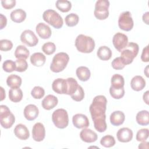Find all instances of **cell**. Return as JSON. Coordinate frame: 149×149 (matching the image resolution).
Listing matches in <instances>:
<instances>
[{"label": "cell", "instance_id": "1", "mask_svg": "<svg viewBox=\"0 0 149 149\" xmlns=\"http://www.w3.org/2000/svg\"><path fill=\"white\" fill-rule=\"evenodd\" d=\"M107 104V100L104 95H97L94 98L89 108L93 120L99 118H106Z\"/></svg>", "mask_w": 149, "mask_h": 149}, {"label": "cell", "instance_id": "2", "mask_svg": "<svg viewBox=\"0 0 149 149\" xmlns=\"http://www.w3.org/2000/svg\"><path fill=\"white\" fill-rule=\"evenodd\" d=\"M77 49L82 53H90L95 48V42L93 38L84 34H79L75 40Z\"/></svg>", "mask_w": 149, "mask_h": 149}, {"label": "cell", "instance_id": "3", "mask_svg": "<svg viewBox=\"0 0 149 149\" xmlns=\"http://www.w3.org/2000/svg\"><path fill=\"white\" fill-rule=\"evenodd\" d=\"M69 60V55L65 52H59L56 54L52 59L50 65V69L55 73H58L66 67Z\"/></svg>", "mask_w": 149, "mask_h": 149}, {"label": "cell", "instance_id": "4", "mask_svg": "<svg viewBox=\"0 0 149 149\" xmlns=\"http://www.w3.org/2000/svg\"><path fill=\"white\" fill-rule=\"evenodd\" d=\"M139 50V45L137 43L130 42L120 52V57L125 65L130 64L134 58L137 55Z\"/></svg>", "mask_w": 149, "mask_h": 149}, {"label": "cell", "instance_id": "5", "mask_svg": "<svg viewBox=\"0 0 149 149\" xmlns=\"http://www.w3.org/2000/svg\"><path fill=\"white\" fill-rule=\"evenodd\" d=\"M42 18L45 22L54 28L61 29L63 24L62 16L53 9H47L42 14Z\"/></svg>", "mask_w": 149, "mask_h": 149}, {"label": "cell", "instance_id": "6", "mask_svg": "<svg viewBox=\"0 0 149 149\" xmlns=\"http://www.w3.org/2000/svg\"><path fill=\"white\" fill-rule=\"evenodd\" d=\"M52 120L56 127L64 129L69 123V117L67 111L62 108L56 109L52 115Z\"/></svg>", "mask_w": 149, "mask_h": 149}, {"label": "cell", "instance_id": "7", "mask_svg": "<svg viewBox=\"0 0 149 149\" xmlns=\"http://www.w3.org/2000/svg\"><path fill=\"white\" fill-rule=\"evenodd\" d=\"M15 121L14 115L10 112L9 108L5 105L0 106V123L5 129H9L12 126Z\"/></svg>", "mask_w": 149, "mask_h": 149}, {"label": "cell", "instance_id": "8", "mask_svg": "<svg viewBox=\"0 0 149 149\" xmlns=\"http://www.w3.org/2000/svg\"><path fill=\"white\" fill-rule=\"evenodd\" d=\"M109 2L108 0H98L95 4L94 14L99 20H104L109 16L108 8Z\"/></svg>", "mask_w": 149, "mask_h": 149}, {"label": "cell", "instance_id": "9", "mask_svg": "<svg viewBox=\"0 0 149 149\" xmlns=\"http://www.w3.org/2000/svg\"><path fill=\"white\" fill-rule=\"evenodd\" d=\"M133 24V20L130 12L125 11L121 13L118 19V25L120 29L126 31H130Z\"/></svg>", "mask_w": 149, "mask_h": 149}, {"label": "cell", "instance_id": "10", "mask_svg": "<svg viewBox=\"0 0 149 149\" xmlns=\"http://www.w3.org/2000/svg\"><path fill=\"white\" fill-rule=\"evenodd\" d=\"M112 43L114 47L118 51L121 52L127 45L128 37L123 33H116L113 37Z\"/></svg>", "mask_w": 149, "mask_h": 149}, {"label": "cell", "instance_id": "11", "mask_svg": "<svg viewBox=\"0 0 149 149\" xmlns=\"http://www.w3.org/2000/svg\"><path fill=\"white\" fill-rule=\"evenodd\" d=\"M21 41L29 47H34L38 44V39L34 33L30 30H26L20 36Z\"/></svg>", "mask_w": 149, "mask_h": 149}, {"label": "cell", "instance_id": "12", "mask_svg": "<svg viewBox=\"0 0 149 149\" xmlns=\"http://www.w3.org/2000/svg\"><path fill=\"white\" fill-rule=\"evenodd\" d=\"M45 136V127L40 122L36 123L33 127L32 129V137L36 141H42Z\"/></svg>", "mask_w": 149, "mask_h": 149}, {"label": "cell", "instance_id": "13", "mask_svg": "<svg viewBox=\"0 0 149 149\" xmlns=\"http://www.w3.org/2000/svg\"><path fill=\"white\" fill-rule=\"evenodd\" d=\"M73 125L78 129L86 128L89 126V120L86 115L82 113H77L72 118Z\"/></svg>", "mask_w": 149, "mask_h": 149}, {"label": "cell", "instance_id": "14", "mask_svg": "<svg viewBox=\"0 0 149 149\" xmlns=\"http://www.w3.org/2000/svg\"><path fill=\"white\" fill-rule=\"evenodd\" d=\"M52 90L58 94H66L67 91L66 79L58 78L54 80L52 84Z\"/></svg>", "mask_w": 149, "mask_h": 149}, {"label": "cell", "instance_id": "15", "mask_svg": "<svg viewBox=\"0 0 149 149\" xmlns=\"http://www.w3.org/2000/svg\"><path fill=\"white\" fill-rule=\"evenodd\" d=\"M133 132L128 127H122L118 131L116 136L120 142L127 143L132 140L133 138Z\"/></svg>", "mask_w": 149, "mask_h": 149}, {"label": "cell", "instance_id": "16", "mask_svg": "<svg viewBox=\"0 0 149 149\" xmlns=\"http://www.w3.org/2000/svg\"><path fill=\"white\" fill-rule=\"evenodd\" d=\"M80 137L82 141L86 143H93L97 140V133L90 129L83 128L80 133Z\"/></svg>", "mask_w": 149, "mask_h": 149}, {"label": "cell", "instance_id": "17", "mask_svg": "<svg viewBox=\"0 0 149 149\" xmlns=\"http://www.w3.org/2000/svg\"><path fill=\"white\" fill-rule=\"evenodd\" d=\"M24 116L28 120H33L38 115L39 111L36 105L29 104L24 109Z\"/></svg>", "mask_w": 149, "mask_h": 149}, {"label": "cell", "instance_id": "18", "mask_svg": "<svg viewBox=\"0 0 149 149\" xmlns=\"http://www.w3.org/2000/svg\"><path fill=\"white\" fill-rule=\"evenodd\" d=\"M38 35L43 39L49 38L52 34L50 27L44 23H39L36 28Z\"/></svg>", "mask_w": 149, "mask_h": 149}, {"label": "cell", "instance_id": "19", "mask_svg": "<svg viewBox=\"0 0 149 149\" xmlns=\"http://www.w3.org/2000/svg\"><path fill=\"white\" fill-rule=\"evenodd\" d=\"M15 135L20 140H27L29 136L30 133L27 127L23 124H18L14 129Z\"/></svg>", "mask_w": 149, "mask_h": 149}, {"label": "cell", "instance_id": "20", "mask_svg": "<svg viewBox=\"0 0 149 149\" xmlns=\"http://www.w3.org/2000/svg\"><path fill=\"white\" fill-rule=\"evenodd\" d=\"M58 102V100L56 97L52 94H49L42 100L41 105L44 109L50 110L56 107Z\"/></svg>", "mask_w": 149, "mask_h": 149}, {"label": "cell", "instance_id": "21", "mask_svg": "<svg viewBox=\"0 0 149 149\" xmlns=\"http://www.w3.org/2000/svg\"><path fill=\"white\" fill-rule=\"evenodd\" d=\"M132 88L136 91L142 90L146 86V81L141 76H135L130 81Z\"/></svg>", "mask_w": 149, "mask_h": 149}, {"label": "cell", "instance_id": "22", "mask_svg": "<svg viewBox=\"0 0 149 149\" xmlns=\"http://www.w3.org/2000/svg\"><path fill=\"white\" fill-rule=\"evenodd\" d=\"M125 119V116L123 112L116 111L113 112L110 115V122L113 126H119L122 125Z\"/></svg>", "mask_w": 149, "mask_h": 149}, {"label": "cell", "instance_id": "23", "mask_svg": "<svg viewBox=\"0 0 149 149\" xmlns=\"http://www.w3.org/2000/svg\"><path fill=\"white\" fill-rule=\"evenodd\" d=\"M45 61V56L41 52H35L30 56V62L35 66L40 67L44 65Z\"/></svg>", "mask_w": 149, "mask_h": 149}, {"label": "cell", "instance_id": "24", "mask_svg": "<svg viewBox=\"0 0 149 149\" xmlns=\"http://www.w3.org/2000/svg\"><path fill=\"white\" fill-rule=\"evenodd\" d=\"M26 17V12L22 9H16L10 13V19L15 23H21Z\"/></svg>", "mask_w": 149, "mask_h": 149}, {"label": "cell", "instance_id": "25", "mask_svg": "<svg viewBox=\"0 0 149 149\" xmlns=\"http://www.w3.org/2000/svg\"><path fill=\"white\" fill-rule=\"evenodd\" d=\"M76 73L79 79L82 81H87L91 76L89 69L86 66H80L77 68Z\"/></svg>", "mask_w": 149, "mask_h": 149}, {"label": "cell", "instance_id": "26", "mask_svg": "<svg viewBox=\"0 0 149 149\" xmlns=\"http://www.w3.org/2000/svg\"><path fill=\"white\" fill-rule=\"evenodd\" d=\"M112 51L107 46L100 47L97 52L98 57L102 61H108L112 56Z\"/></svg>", "mask_w": 149, "mask_h": 149}, {"label": "cell", "instance_id": "27", "mask_svg": "<svg viewBox=\"0 0 149 149\" xmlns=\"http://www.w3.org/2000/svg\"><path fill=\"white\" fill-rule=\"evenodd\" d=\"M9 98L13 102L20 101L23 98L22 90L19 87L10 88L9 91Z\"/></svg>", "mask_w": 149, "mask_h": 149}, {"label": "cell", "instance_id": "28", "mask_svg": "<svg viewBox=\"0 0 149 149\" xmlns=\"http://www.w3.org/2000/svg\"><path fill=\"white\" fill-rule=\"evenodd\" d=\"M136 122L141 126H146L149 123V114L148 111L143 110L139 112L136 116Z\"/></svg>", "mask_w": 149, "mask_h": 149}, {"label": "cell", "instance_id": "29", "mask_svg": "<svg viewBox=\"0 0 149 149\" xmlns=\"http://www.w3.org/2000/svg\"><path fill=\"white\" fill-rule=\"evenodd\" d=\"M6 84L11 88L20 87L22 84V79L17 75L10 74L7 77Z\"/></svg>", "mask_w": 149, "mask_h": 149}, {"label": "cell", "instance_id": "30", "mask_svg": "<svg viewBox=\"0 0 149 149\" xmlns=\"http://www.w3.org/2000/svg\"><path fill=\"white\" fill-rule=\"evenodd\" d=\"M30 55L29 49L24 45H20L17 47L15 52V56L17 59H26Z\"/></svg>", "mask_w": 149, "mask_h": 149}, {"label": "cell", "instance_id": "31", "mask_svg": "<svg viewBox=\"0 0 149 149\" xmlns=\"http://www.w3.org/2000/svg\"><path fill=\"white\" fill-rule=\"evenodd\" d=\"M66 82H67V91L66 94L72 95L77 90L79 84L77 83V81L76 80V79L72 77H68V79H66Z\"/></svg>", "mask_w": 149, "mask_h": 149}, {"label": "cell", "instance_id": "32", "mask_svg": "<svg viewBox=\"0 0 149 149\" xmlns=\"http://www.w3.org/2000/svg\"><path fill=\"white\" fill-rule=\"evenodd\" d=\"M111 87L116 88H122L125 84V80L123 77L119 74H115L112 76L111 80Z\"/></svg>", "mask_w": 149, "mask_h": 149}, {"label": "cell", "instance_id": "33", "mask_svg": "<svg viewBox=\"0 0 149 149\" xmlns=\"http://www.w3.org/2000/svg\"><path fill=\"white\" fill-rule=\"evenodd\" d=\"M55 6L60 11L68 12L72 8V3L68 0H58L55 3Z\"/></svg>", "mask_w": 149, "mask_h": 149}, {"label": "cell", "instance_id": "34", "mask_svg": "<svg viewBox=\"0 0 149 149\" xmlns=\"http://www.w3.org/2000/svg\"><path fill=\"white\" fill-rule=\"evenodd\" d=\"M79 20V16L74 13H71L68 15L65 19L66 24L69 27H73L78 23Z\"/></svg>", "mask_w": 149, "mask_h": 149}, {"label": "cell", "instance_id": "35", "mask_svg": "<svg viewBox=\"0 0 149 149\" xmlns=\"http://www.w3.org/2000/svg\"><path fill=\"white\" fill-rule=\"evenodd\" d=\"M106 118H99L93 120L95 129L99 132H104L106 130L107 126L105 121Z\"/></svg>", "mask_w": 149, "mask_h": 149}, {"label": "cell", "instance_id": "36", "mask_svg": "<svg viewBox=\"0 0 149 149\" xmlns=\"http://www.w3.org/2000/svg\"><path fill=\"white\" fill-rule=\"evenodd\" d=\"M101 144L107 148L113 147L115 144V140L114 137L111 135H106L102 137L100 140Z\"/></svg>", "mask_w": 149, "mask_h": 149}, {"label": "cell", "instance_id": "37", "mask_svg": "<svg viewBox=\"0 0 149 149\" xmlns=\"http://www.w3.org/2000/svg\"><path fill=\"white\" fill-rule=\"evenodd\" d=\"M109 93L112 98L115 99H120L124 96L125 90L123 87L116 88L111 86L109 88Z\"/></svg>", "mask_w": 149, "mask_h": 149}, {"label": "cell", "instance_id": "38", "mask_svg": "<svg viewBox=\"0 0 149 149\" xmlns=\"http://www.w3.org/2000/svg\"><path fill=\"white\" fill-rule=\"evenodd\" d=\"M42 51L47 55H51L56 51V46L52 42H47L42 46Z\"/></svg>", "mask_w": 149, "mask_h": 149}, {"label": "cell", "instance_id": "39", "mask_svg": "<svg viewBox=\"0 0 149 149\" xmlns=\"http://www.w3.org/2000/svg\"><path fill=\"white\" fill-rule=\"evenodd\" d=\"M16 70L19 72H23L26 71L28 68V64L26 59H17L15 61Z\"/></svg>", "mask_w": 149, "mask_h": 149}, {"label": "cell", "instance_id": "40", "mask_svg": "<svg viewBox=\"0 0 149 149\" xmlns=\"http://www.w3.org/2000/svg\"><path fill=\"white\" fill-rule=\"evenodd\" d=\"M32 97L35 99H41L45 94L44 88L40 86H35L31 91Z\"/></svg>", "mask_w": 149, "mask_h": 149}, {"label": "cell", "instance_id": "41", "mask_svg": "<svg viewBox=\"0 0 149 149\" xmlns=\"http://www.w3.org/2000/svg\"><path fill=\"white\" fill-rule=\"evenodd\" d=\"M2 68L6 72H12L16 70V63L12 60H6L2 64Z\"/></svg>", "mask_w": 149, "mask_h": 149}, {"label": "cell", "instance_id": "42", "mask_svg": "<svg viewBox=\"0 0 149 149\" xmlns=\"http://www.w3.org/2000/svg\"><path fill=\"white\" fill-rule=\"evenodd\" d=\"M149 132L148 129H141L136 134V140L138 141H144L148 137Z\"/></svg>", "mask_w": 149, "mask_h": 149}, {"label": "cell", "instance_id": "43", "mask_svg": "<svg viewBox=\"0 0 149 149\" xmlns=\"http://www.w3.org/2000/svg\"><path fill=\"white\" fill-rule=\"evenodd\" d=\"M70 96H71V98L75 101H81L84 97V92L81 86L79 85L78 88L76 91V92Z\"/></svg>", "mask_w": 149, "mask_h": 149}, {"label": "cell", "instance_id": "44", "mask_svg": "<svg viewBox=\"0 0 149 149\" xmlns=\"http://www.w3.org/2000/svg\"><path fill=\"white\" fill-rule=\"evenodd\" d=\"M112 66L114 69L116 70H121L124 68L125 66V63L123 62L121 57H116L115 58L111 63Z\"/></svg>", "mask_w": 149, "mask_h": 149}, {"label": "cell", "instance_id": "45", "mask_svg": "<svg viewBox=\"0 0 149 149\" xmlns=\"http://www.w3.org/2000/svg\"><path fill=\"white\" fill-rule=\"evenodd\" d=\"M13 47V44L11 41L6 39L0 40V49L3 51L10 50Z\"/></svg>", "mask_w": 149, "mask_h": 149}, {"label": "cell", "instance_id": "46", "mask_svg": "<svg viewBox=\"0 0 149 149\" xmlns=\"http://www.w3.org/2000/svg\"><path fill=\"white\" fill-rule=\"evenodd\" d=\"M1 4L5 9H9L15 6L16 1L15 0H2Z\"/></svg>", "mask_w": 149, "mask_h": 149}, {"label": "cell", "instance_id": "47", "mask_svg": "<svg viewBox=\"0 0 149 149\" xmlns=\"http://www.w3.org/2000/svg\"><path fill=\"white\" fill-rule=\"evenodd\" d=\"M141 59L143 62H148V46L147 45L145 47L142 51Z\"/></svg>", "mask_w": 149, "mask_h": 149}, {"label": "cell", "instance_id": "48", "mask_svg": "<svg viewBox=\"0 0 149 149\" xmlns=\"http://www.w3.org/2000/svg\"><path fill=\"white\" fill-rule=\"evenodd\" d=\"M1 16V29H3L6 25L7 23V19L5 16L2 14H0Z\"/></svg>", "mask_w": 149, "mask_h": 149}, {"label": "cell", "instance_id": "49", "mask_svg": "<svg viewBox=\"0 0 149 149\" xmlns=\"http://www.w3.org/2000/svg\"><path fill=\"white\" fill-rule=\"evenodd\" d=\"M148 14L149 12H147L143 15V20L147 24H148Z\"/></svg>", "mask_w": 149, "mask_h": 149}, {"label": "cell", "instance_id": "50", "mask_svg": "<svg viewBox=\"0 0 149 149\" xmlns=\"http://www.w3.org/2000/svg\"><path fill=\"white\" fill-rule=\"evenodd\" d=\"M148 142L143 141L140 145L139 146V148H148Z\"/></svg>", "mask_w": 149, "mask_h": 149}, {"label": "cell", "instance_id": "51", "mask_svg": "<svg viewBox=\"0 0 149 149\" xmlns=\"http://www.w3.org/2000/svg\"><path fill=\"white\" fill-rule=\"evenodd\" d=\"M148 93H149V91H147L143 94V100L147 104H148Z\"/></svg>", "mask_w": 149, "mask_h": 149}, {"label": "cell", "instance_id": "52", "mask_svg": "<svg viewBox=\"0 0 149 149\" xmlns=\"http://www.w3.org/2000/svg\"><path fill=\"white\" fill-rule=\"evenodd\" d=\"M1 91H2V96H1V100L2 101L4 98H5V92L4 91L3 88L2 87H1Z\"/></svg>", "mask_w": 149, "mask_h": 149}, {"label": "cell", "instance_id": "53", "mask_svg": "<svg viewBox=\"0 0 149 149\" xmlns=\"http://www.w3.org/2000/svg\"><path fill=\"white\" fill-rule=\"evenodd\" d=\"M147 69H148V66L146 68V69L144 70V73H146V76H147V77H148V72H147V71H148Z\"/></svg>", "mask_w": 149, "mask_h": 149}]
</instances>
